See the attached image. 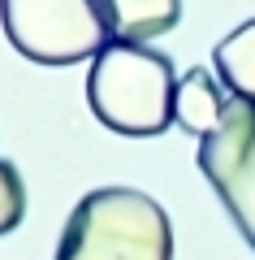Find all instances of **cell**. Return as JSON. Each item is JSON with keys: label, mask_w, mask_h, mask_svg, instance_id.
Here are the masks:
<instances>
[{"label": "cell", "mask_w": 255, "mask_h": 260, "mask_svg": "<svg viewBox=\"0 0 255 260\" xmlns=\"http://www.w3.org/2000/svg\"><path fill=\"white\" fill-rule=\"evenodd\" d=\"M229 100H225V87L208 74V70H191V74L177 78V95H173V121L186 130V135H208L216 130V121L225 117Z\"/></svg>", "instance_id": "obj_6"}, {"label": "cell", "mask_w": 255, "mask_h": 260, "mask_svg": "<svg viewBox=\"0 0 255 260\" xmlns=\"http://www.w3.org/2000/svg\"><path fill=\"white\" fill-rule=\"evenodd\" d=\"M100 9L117 44H147L182 22V0H100Z\"/></svg>", "instance_id": "obj_5"}, {"label": "cell", "mask_w": 255, "mask_h": 260, "mask_svg": "<svg viewBox=\"0 0 255 260\" xmlns=\"http://www.w3.org/2000/svg\"><path fill=\"white\" fill-rule=\"evenodd\" d=\"M56 260H173V225L152 195L100 186L65 217Z\"/></svg>", "instance_id": "obj_2"}, {"label": "cell", "mask_w": 255, "mask_h": 260, "mask_svg": "<svg viewBox=\"0 0 255 260\" xmlns=\"http://www.w3.org/2000/svg\"><path fill=\"white\" fill-rule=\"evenodd\" d=\"M26 217V182H22L18 165L0 160V234H13Z\"/></svg>", "instance_id": "obj_8"}, {"label": "cell", "mask_w": 255, "mask_h": 260, "mask_svg": "<svg viewBox=\"0 0 255 260\" xmlns=\"http://www.w3.org/2000/svg\"><path fill=\"white\" fill-rule=\"evenodd\" d=\"M199 169L255 251V104L229 100L216 130L199 139Z\"/></svg>", "instance_id": "obj_4"}, {"label": "cell", "mask_w": 255, "mask_h": 260, "mask_svg": "<svg viewBox=\"0 0 255 260\" xmlns=\"http://www.w3.org/2000/svg\"><path fill=\"white\" fill-rule=\"evenodd\" d=\"M177 74L173 61L147 44L113 39L87 70V104L95 121L126 139H152L173 121Z\"/></svg>", "instance_id": "obj_1"}, {"label": "cell", "mask_w": 255, "mask_h": 260, "mask_svg": "<svg viewBox=\"0 0 255 260\" xmlns=\"http://www.w3.org/2000/svg\"><path fill=\"white\" fill-rule=\"evenodd\" d=\"M212 65L216 78L234 100H251L255 104V18L234 26L216 48H212Z\"/></svg>", "instance_id": "obj_7"}, {"label": "cell", "mask_w": 255, "mask_h": 260, "mask_svg": "<svg viewBox=\"0 0 255 260\" xmlns=\"http://www.w3.org/2000/svg\"><path fill=\"white\" fill-rule=\"evenodd\" d=\"M0 26L35 65H74L113 44L100 0H0Z\"/></svg>", "instance_id": "obj_3"}]
</instances>
